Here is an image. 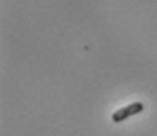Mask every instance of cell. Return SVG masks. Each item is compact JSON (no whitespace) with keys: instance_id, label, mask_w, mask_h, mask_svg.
Masks as SVG:
<instances>
[{"instance_id":"1","label":"cell","mask_w":157,"mask_h":136,"mask_svg":"<svg viewBox=\"0 0 157 136\" xmlns=\"http://www.w3.org/2000/svg\"><path fill=\"white\" fill-rule=\"evenodd\" d=\"M144 109V105L141 101H135V103H130V105H127L124 108H119V109H116L111 116V120L114 123H121L124 120H127L128 117H132V116H136V114H140L143 112Z\"/></svg>"}]
</instances>
